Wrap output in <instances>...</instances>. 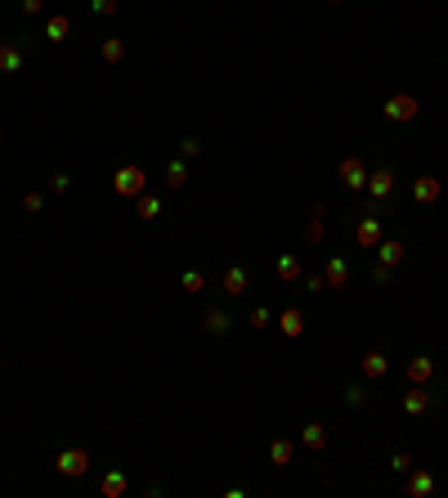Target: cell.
Masks as SVG:
<instances>
[{"label": "cell", "mask_w": 448, "mask_h": 498, "mask_svg": "<svg viewBox=\"0 0 448 498\" xmlns=\"http://www.w3.org/2000/svg\"><path fill=\"white\" fill-rule=\"evenodd\" d=\"M112 189H117L121 198H139L148 189V175L139 166H117V175H112Z\"/></svg>", "instance_id": "obj_1"}, {"label": "cell", "mask_w": 448, "mask_h": 498, "mask_svg": "<svg viewBox=\"0 0 448 498\" xmlns=\"http://www.w3.org/2000/svg\"><path fill=\"white\" fill-rule=\"evenodd\" d=\"M54 472H59V476H72V481H76V476L90 472V454H85V449H63V454L54 458Z\"/></svg>", "instance_id": "obj_2"}, {"label": "cell", "mask_w": 448, "mask_h": 498, "mask_svg": "<svg viewBox=\"0 0 448 498\" xmlns=\"http://www.w3.org/2000/svg\"><path fill=\"white\" fill-rule=\"evenodd\" d=\"M390 194H395V175H390L386 166H381V171H368V198H373V212L386 203Z\"/></svg>", "instance_id": "obj_3"}, {"label": "cell", "mask_w": 448, "mask_h": 498, "mask_svg": "<svg viewBox=\"0 0 448 498\" xmlns=\"http://www.w3.org/2000/svg\"><path fill=\"white\" fill-rule=\"evenodd\" d=\"M381 112H386V121H413L417 117V99L413 94H390Z\"/></svg>", "instance_id": "obj_4"}, {"label": "cell", "mask_w": 448, "mask_h": 498, "mask_svg": "<svg viewBox=\"0 0 448 498\" xmlns=\"http://www.w3.org/2000/svg\"><path fill=\"white\" fill-rule=\"evenodd\" d=\"M337 175H341V184L355 189V194H359V189H368V166H364V157H346Z\"/></svg>", "instance_id": "obj_5"}, {"label": "cell", "mask_w": 448, "mask_h": 498, "mask_svg": "<svg viewBox=\"0 0 448 498\" xmlns=\"http://www.w3.org/2000/svg\"><path fill=\"white\" fill-rule=\"evenodd\" d=\"M355 243H359V247H368V252H373V247L381 243V220H377V212H368V216L355 225Z\"/></svg>", "instance_id": "obj_6"}, {"label": "cell", "mask_w": 448, "mask_h": 498, "mask_svg": "<svg viewBox=\"0 0 448 498\" xmlns=\"http://www.w3.org/2000/svg\"><path fill=\"white\" fill-rule=\"evenodd\" d=\"M323 279H328L332 292H341V287H350V261H341V256H332L328 265H323Z\"/></svg>", "instance_id": "obj_7"}, {"label": "cell", "mask_w": 448, "mask_h": 498, "mask_svg": "<svg viewBox=\"0 0 448 498\" xmlns=\"http://www.w3.org/2000/svg\"><path fill=\"white\" fill-rule=\"evenodd\" d=\"M431 404H435V395H431L426 386H413V390L404 395V413H408V418H422Z\"/></svg>", "instance_id": "obj_8"}, {"label": "cell", "mask_w": 448, "mask_h": 498, "mask_svg": "<svg viewBox=\"0 0 448 498\" xmlns=\"http://www.w3.org/2000/svg\"><path fill=\"white\" fill-rule=\"evenodd\" d=\"M431 377H435V359L431 355H413L408 359V381H413V386H426Z\"/></svg>", "instance_id": "obj_9"}, {"label": "cell", "mask_w": 448, "mask_h": 498, "mask_svg": "<svg viewBox=\"0 0 448 498\" xmlns=\"http://www.w3.org/2000/svg\"><path fill=\"white\" fill-rule=\"evenodd\" d=\"M68 32H72V18L68 14H50V18H45V41H50V45L68 41Z\"/></svg>", "instance_id": "obj_10"}, {"label": "cell", "mask_w": 448, "mask_h": 498, "mask_svg": "<svg viewBox=\"0 0 448 498\" xmlns=\"http://www.w3.org/2000/svg\"><path fill=\"white\" fill-rule=\"evenodd\" d=\"M413 198H417L422 207L440 203V180H435V175H417V184H413Z\"/></svg>", "instance_id": "obj_11"}, {"label": "cell", "mask_w": 448, "mask_h": 498, "mask_svg": "<svg viewBox=\"0 0 448 498\" xmlns=\"http://www.w3.org/2000/svg\"><path fill=\"white\" fill-rule=\"evenodd\" d=\"M408 494H413V498L435 494V476L431 472H413V467H408Z\"/></svg>", "instance_id": "obj_12"}, {"label": "cell", "mask_w": 448, "mask_h": 498, "mask_svg": "<svg viewBox=\"0 0 448 498\" xmlns=\"http://www.w3.org/2000/svg\"><path fill=\"white\" fill-rule=\"evenodd\" d=\"M359 368H364V377H373V381H377V377H386V372H390V359L381 355V350H368Z\"/></svg>", "instance_id": "obj_13"}, {"label": "cell", "mask_w": 448, "mask_h": 498, "mask_svg": "<svg viewBox=\"0 0 448 498\" xmlns=\"http://www.w3.org/2000/svg\"><path fill=\"white\" fill-rule=\"evenodd\" d=\"M206 332H211V337H224L229 328H233V319H229V310H220V305H215V310H206Z\"/></svg>", "instance_id": "obj_14"}, {"label": "cell", "mask_w": 448, "mask_h": 498, "mask_svg": "<svg viewBox=\"0 0 448 498\" xmlns=\"http://www.w3.org/2000/svg\"><path fill=\"white\" fill-rule=\"evenodd\" d=\"M377 252H381V265H390V270H395V265L404 261V243H399V238H381V243H377Z\"/></svg>", "instance_id": "obj_15"}, {"label": "cell", "mask_w": 448, "mask_h": 498, "mask_svg": "<svg viewBox=\"0 0 448 498\" xmlns=\"http://www.w3.org/2000/svg\"><path fill=\"white\" fill-rule=\"evenodd\" d=\"M292 454H296V440H292V436H283V440H274V445H269L274 467H287V463H292Z\"/></svg>", "instance_id": "obj_16"}, {"label": "cell", "mask_w": 448, "mask_h": 498, "mask_svg": "<svg viewBox=\"0 0 448 498\" xmlns=\"http://www.w3.org/2000/svg\"><path fill=\"white\" fill-rule=\"evenodd\" d=\"M278 328H283V337H301V332H305V314L301 310H283L278 314Z\"/></svg>", "instance_id": "obj_17"}, {"label": "cell", "mask_w": 448, "mask_h": 498, "mask_svg": "<svg viewBox=\"0 0 448 498\" xmlns=\"http://www.w3.org/2000/svg\"><path fill=\"white\" fill-rule=\"evenodd\" d=\"M0 72H23V50L18 45H0Z\"/></svg>", "instance_id": "obj_18"}, {"label": "cell", "mask_w": 448, "mask_h": 498, "mask_svg": "<svg viewBox=\"0 0 448 498\" xmlns=\"http://www.w3.org/2000/svg\"><path fill=\"white\" fill-rule=\"evenodd\" d=\"M224 292H229V296H242V292H247V270H242V265H229V274H224Z\"/></svg>", "instance_id": "obj_19"}, {"label": "cell", "mask_w": 448, "mask_h": 498, "mask_svg": "<svg viewBox=\"0 0 448 498\" xmlns=\"http://www.w3.org/2000/svg\"><path fill=\"white\" fill-rule=\"evenodd\" d=\"M301 440H305L310 449H328V427H323V422H310V427L301 431Z\"/></svg>", "instance_id": "obj_20"}, {"label": "cell", "mask_w": 448, "mask_h": 498, "mask_svg": "<svg viewBox=\"0 0 448 498\" xmlns=\"http://www.w3.org/2000/svg\"><path fill=\"white\" fill-rule=\"evenodd\" d=\"M99 490H103V498H121V494H126V476H121V472H108Z\"/></svg>", "instance_id": "obj_21"}, {"label": "cell", "mask_w": 448, "mask_h": 498, "mask_svg": "<svg viewBox=\"0 0 448 498\" xmlns=\"http://www.w3.org/2000/svg\"><path fill=\"white\" fill-rule=\"evenodd\" d=\"M166 184H170V189H184V184H188V166H184V157L166 166Z\"/></svg>", "instance_id": "obj_22"}, {"label": "cell", "mask_w": 448, "mask_h": 498, "mask_svg": "<svg viewBox=\"0 0 448 498\" xmlns=\"http://www.w3.org/2000/svg\"><path fill=\"white\" fill-rule=\"evenodd\" d=\"M99 54H103V59H108V63H121V59H126V41H117V36H108Z\"/></svg>", "instance_id": "obj_23"}, {"label": "cell", "mask_w": 448, "mask_h": 498, "mask_svg": "<svg viewBox=\"0 0 448 498\" xmlns=\"http://www.w3.org/2000/svg\"><path fill=\"white\" fill-rule=\"evenodd\" d=\"M278 279H283V283L301 279V261H296V256H278Z\"/></svg>", "instance_id": "obj_24"}, {"label": "cell", "mask_w": 448, "mask_h": 498, "mask_svg": "<svg viewBox=\"0 0 448 498\" xmlns=\"http://www.w3.org/2000/svg\"><path fill=\"white\" fill-rule=\"evenodd\" d=\"M157 216H161V198L139 194V220H157Z\"/></svg>", "instance_id": "obj_25"}, {"label": "cell", "mask_w": 448, "mask_h": 498, "mask_svg": "<svg viewBox=\"0 0 448 498\" xmlns=\"http://www.w3.org/2000/svg\"><path fill=\"white\" fill-rule=\"evenodd\" d=\"M179 283H184V292H202V287H206L202 270H184V279H179Z\"/></svg>", "instance_id": "obj_26"}, {"label": "cell", "mask_w": 448, "mask_h": 498, "mask_svg": "<svg viewBox=\"0 0 448 498\" xmlns=\"http://www.w3.org/2000/svg\"><path fill=\"white\" fill-rule=\"evenodd\" d=\"M247 323H251V328L260 332V328H269V323H274V314L265 310V305H256V310H251V319H247Z\"/></svg>", "instance_id": "obj_27"}, {"label": "cell", "mask_w": 448, "mask_h": 498, "mask_svg": "<svg viewBox=\"0 0 448 498\" xmlns=\"http://www.w3.org/2000/svg\"><path fill=\"white\" fill-rule=\"evenodd\" d=\"M50 189H54V194H68V189H72V175H68V171H54V175H50Z\"/></svg>", "instance_id": "obj_28"}, {"label": "cell", "mask_w": 448, "mask_h": 498, "mask_svg": "<svg viewBox=\"0 0 448 498\" xmlns=\"http://www.w3.org/2000/svg\"><path fill=\"white\" fill-rule=\"evenodd\" d=\"M390 467H395L399 476H408V467H413V458H408L404 449H399V454H390Z\"/></svg>", "instance_id": "obj_29"}, {"label": "cell", "mask_w": 448, "mask_h": 498, "mask_svg": "<svg viewBox=\"0 0 448 498\" xmlns=\"http://www.w3.org/2000/svg\"><path fill=\"white\" fill-rule=\"evenodd\" d=\"M41 207H45V194H27L23 198V212H41Z\"/></svg>", "instance_id": "obj_30"}, {"label": "cell", "mask_w": 448, "mask_h": 498, "mask_svg": "<svg viewBox=\"0 0 448 498\" xmlns=\"http://www.w3.org/2000/svg\"><path fill=\"white\" fill-rule=\"evenodd\" d=\"M346 404H350V409L364 404V386H346Z\"/></svg>", "instance_id": "obj_31"}, {"label": "cell", "mask_w": 448, "mask_h": 498, "mask_svg": "<svg viewBox=\"0 0 448 498\" xmlns=\"http://www.w3.org/2000/svg\"><path fill=\"white\" fill-rule=\"evenodd\" d=\"M94 14H103V18L117 14V0H94Z\"/></svg>", "instance_id": "obj_32"}, {"label": "cell", "mask_w": 448, "mask_h": 498, "mask_svg": "<svg viewBox=\"0 0 448 498\" xmlns=\"http://www.w3.org/2000/svg\"><path fill=\"white\" fill-rule=\"evenodd\" d=\"M179 153H184V157H197V153H202V144H197V139H184V144H179Z\"/></svg>", "instance_id": "obj_33"}, {"label": "cell", "mask_w": 448, "mask_h": 498, "mask_svg": "<svg viewBox=\"0 0 448 498\" xmlns=\"http://www.w3.org/2000/svg\"><path fill=\"white\" fill-rule=\"evenodd\" d=\"M305 287H310V292H323V287H328V279H323V274H310V279H305Z\"/></svg>", "instance_id": "obj_34"}, {"label": "cell", "mask_w": 448, "mask_h": 498, "mask_svg": "<svg viewBox=\"0 0 448 498\" xmlns=\"http://www.w3.org/2000/svg\"><path fill=\"white\" fill-rule=\"evenodd\" d=\"M45 9V0H23V14H41Z\"/></svg>", "instance_id": "obj_35"}, {"label": "cell", "mask_w": 448, "mask_h": 498, "mask_svg": "<svg viewBox=\"0 0 448 498\" xmlns=\"http://www.w3.org/2000/svg\"><path fill=\"white\" fill-rule=\"evenodd\" d=\"M328 5H341V0H328Z\"/></svg>", "instance_id": "obj_36"}, {"label": "cell", "mask_w": 448, "mask_h": 498, "mask_svg": "<svg viewBox=\"0 0 448 498\" xmlns=\"http://www.w3.org/2000/svg\"><path fill=\"white\" fill-rule=\"evenodd\" d=\"M0 139H5V130H0Z\"/></svg>", "instance_id": "obj_37"}]
</instances>
